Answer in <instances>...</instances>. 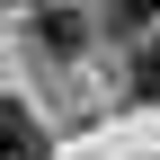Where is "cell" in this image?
<instances>
[{"label":"cell","mask_w":160,"mask_h":160,"mask_svg":"<svg viewBox=\"0 0 160 160\" xmlns=\"http://www.w3.org/2000/svg\"><path fill=\"white\" fill-rule=\"evenodd\" d=\"M125 80H133V98L151 107V98H160V45H142V53H133V71H125Z\"/></svg>","instance_id":"3"},{"label":"cell","mask_w":160,"mask_h":160,"mask_svg":"<svg viewBox=\"0 0 160 160\" xmlns=\"http://www.w3.org/2000/svg\"><path fill=\"white\" fill-rule=\"evenodd\" d=\"M0 160H45V125L18 116L9 98H0Z\"/></svg>","instance_id":"1"},{"label":"cell","mask_w":160,"mask_h":160,"mask_svg":"<svg viewBox=\"0 0 160 160\" xmlns=\"http://www.w3.org/2000/svg\"><path fill=\"white\" fill-rule=\"evenodd\" d=\"M160 18V0H107V27H125V36H142Z\"/></svg>","instance_id":"2"},{"label":"cell","mask_w":160,"mask_h":160,"mask_svg":"<svg viewBox=\"0 0 160 160\" xmlns=\"http://www.w3.org/2000/svg\"><path fill=\"white\" fill-rule=\"evenodd\" d=\"M45 45H53V53H71V45H80V18H71V9H53V18H45Z\"/></svg>","instance_id":"4"}]
</instances>
